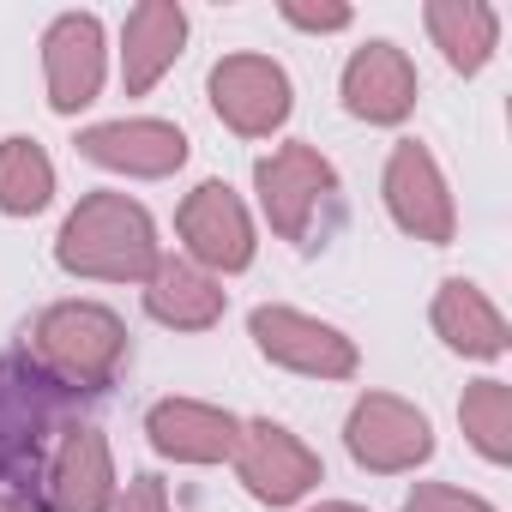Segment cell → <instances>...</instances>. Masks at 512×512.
Listing matches in <instances>:
<instances>
[{"mask_svg":"<svg viewBox=\"0 0 512 512\" xmlns=\"http://www.w3.org/2000/svg\"><path fill=\"white\" fill-rule=\"evenodd\" d=\"M157 260H163V247H157L151 211L109 187L85 193L55 235V266L67 278H91V284H145Z\"/></svg>","mask_w":512,"mask_h":512,"instance_id":"6da1fadb","label":"cell"},{"mask_svg":"<svg viewBox=\"0 0 512 512\" xmlns=\"http://www.w3.org/2000/svg\"><path fill=\"white\" fill-rule=\"evenodd\" d=\"M25 356L67 398H103L127 368V326L103 302H55L31 320Z\"/></svg>","mask_w":512,"mask_h":512,"instance_id":"7a4b0ae2","label":"cell"},{"mask_svg":"<svg viewBox=\"0 0 512 512\" xmlns=\"http://www.w3.org/2000/svg\"><path fill=\"white\" fill-rule=\"evenodd\" d=\"M67 392L37 374L25 350L0 356V488H25L43 476L55 440L67 434Z\"/></svg>","mask_w":512,"mask_h":512,"instance_id":"3957f363","label":"cell"},{"mask_svg":"<svg viewBox=\"0 0 512 512\" xmlns=\"http://www.w3.org/2000/svg\"><path fill=\"white\" fill-rule=\"evenodd\" d=\"M253 193H260V211H266L272 235L302 247L314 235L320 211L338 193V169H332V157L320 145L290 139V145H278V151H266L253 163Z\"/></svg>","mask_w":512,"mask_h":512,"instance_id":"277c9868","label":"cell"},{"mask_svg":"<svg viewBox=\"0 0 512 512\" xmlns=\"http://www.w3.org/2000/svg\"><path fill=\"white\" fill-rule=\"evenodd\" d=\"M247 338L272 368H290V374H308V380H350L362 368V350L350 332L302 314V308H284V302H260L247 314Z\"/></svg>","mask_w":512,"mask_h":512,"instance_id":"5b68a950","label":"cell"},{"mask_svg":"<svg viewBox=\"0 0 512 512\" xmlns=\"http://www.w3.org/2000/svg\"><path fill=\"white\" fill-rule=\"evenodd\" d=\"M229 464H235L241 488L260 500V506H296V500H308V494L320 488V476H326L320 452H314L302 434H290L284 422H272V416L241 422V440H235Z\"/></svg>","mask_w":512,"mask_h":512,"instance_id":"8992f818","label":"cell"},{"mask_svg":"<svg viewBox=\"0 0 512 512\" xmlns=\"http://www.w3.org/2000/svg\"><path fill=\"white\" fill-rule=\"evenodd\" d=\"M344 446L374 476H404L434 458V422L398 392H362L344 422Z\"/></svg>","mask_w":512,"mask_h":512,"instance_id":"52a82bcc","label":"cell"},{"mask_svg":"<svg viewBox=\"0 0 512 512\" xmlns=\"http://www.w3.org/2000/svg\"><path fill=\"white\" fill-rule=\"evenodd\" d=\"M175 229H181V247L187 260L211 278H229V272H247L253 266V217L241 205V193L229 181H199L181 211H175Z\"/></svg>","mask_w":512,"mask_h":512,"instance_id":"ba28073f","label":"cell"},{"mask_svg":"<svg viewBox=\"0 0 512 512\" xmlns=\"http://www.w3.org/2000/svg\"><path fill=\"white\" fill-rule=\"evenodd\" d=\"M380 193H386V211L404 235L428 241V247H446L458 235V205H452V187L434 163V151L422 139H398L392 157H386V175H380Z\"/></svg>","mask_w":512,"mask_h":512,"instance_id":"9c48e42d","label":"cell"},{"mask_svg":"<svg viewBox=\"0 0 512 512\" xmlns=\"http://www.w3.org/2000/svg\"><path fill=\"white\" fill-rule=\"evenodd\" d=\"M211 109L241 139H272L290 121L296 91H290V73L272 55H223L211 67Z\"/></svg>","mask_w":512,"mask_h":512,"instance_id":"30bf717a","label":"cell"},{"mask_svg":"<svg viewBox=\"0 0 512 512\" xmlns=\"http://www.w3.org/2000/svg\"><path fill=\"white\" fill-rule=\"evenodd\" d=\"M115 458L103 428H67L37 476V512H115Z\"/></svg>","mask_w":512,"mask_h":512,"instance_id":"8fae6325","label":"cell"},{"mask_svg":"<svg viewBox=\"0 0 512 512\" xmlns=\"http://www.w3.org/2000/svg\"><path fill=\"white\" fill-rule=\"evenodd\" d=\"M103 67H109V43H103L97 13H61L43 31V85H49L55 115L91 109L97 91H103Z\"/></svg>","mask_w":512,"mask_h":512,"instance_id":"7c38bea8","label":"cell"},{"mask_svg":"<svg viewBox=\"0 0 512 512\" xmlns=\"http://www.w3.org/2000/svg\"><path fill=\"white\" fill-rule=\"evenodd\" d=\"M79 157L97 163V169H115L127 181H163L187 163V133L175 121H151V115H133V121H97L85 127L79 139Z\"/></svg>","mask_w":512,"mask_h":512,"instance_id":"4fadbf2b","label":"cell"},{"mask_svg":"<svg viewBox=\"0 0 512 512\" xmlns=\"http://www.w3.org/2000/svg\"><path fill=\"white\" fill-rule=\"evenodd\" d=\"M338 91H344V109H350L356 121H368V127H398V121H410L422 79H416V61H410L398 43L374 37V43H362V49L344 61Z\"/></svg>","mask_w":512,"mask_h":512,"instance_id":"5bb4252c","label":"cell"},{"mask_svg":"<svg viewBox=\"0 0 512 512\" xmlns=\"http://www.w3.org/2000/svg\"><path fill=\"white\" fill-rule=\"evenodd\" d=\"M145 434L163 458L175 464H223L241 440V416L205 398H157L145 410Z\"/></svg>","mask_w":512,"mask_h":512,"instance_id":"9a60e30c","label":"cell"},{"mask_svg":"<svg viewBox=\"0 0 512 512\" xmlns=\"http://www.w3.org/2000/svg\"><path fill=\"white\" fill-rule=\"evenodd\" d=\"M428 320H434L440 344L458 350V356H470V362H500V356L512 350V326H506V314H500V308L488 302V290L470 284V278H446V284L434 290Z\"/></svg>","mask_w":512,"mask_h":512,"instance_id":"2e32d148","label":"cell"},{"mask_svg":"<svg viewBox=\"0 0 512 512\" xmlns=\"http://www.w3.org/2000/svg\"><path fill=\"white\" fill-rule=\"evenodd\" d=\"M181 43H187L181 0H139L121 25V85H127V97H145L181 61Z\"/></svg>","mask_w":512,"mask_h":512,"instance_id":"e0dca14e","label":"cell"},{"mask_svg":"<svg viewBox=\"0 0 512 512\" xmlns=\"http://www.w3.org/2000/svg\"><path fill=\"white\" fill-rule=\"evenodd\" d=\"M223 302H229L223 284L193 260H175V253H163L145 278V314L169 332H211L223 320Z\"/></svg>","mask_w":512,"mask_h":512,"instance_id":"ac0fdd59","label":"cell"},{"mask_svg":"<svg viewBox=\"0 0 512 512\" xmlns=\"http://www.w3.org/2000/svg\"><path fill=\"white\" fill-rule=\"evenodd\" d=\"M422 25L434 37V49L446 55L452 73H482L494 61V43H500V13L488 0H428L422 7Z\"/></svg>","mask_w":512,"mask_h":512,"instance_id":"d6986e66","label":"cell"},{"mask_svg":"<svg viewBox=\"0 0 512 512\" xmlns=\"http://www.w3.org/2000/svg\"><path fill=\"white\" fill-rule=\"evenodd\" d=\"M55 199V163L37 139L13 133L0 139V211L7 217H37Z\"/></svg>","mask_w":512,"mask_h":512,"instance_id":"ffe728a7","label":"cell"},{"mask_svg":"<svg viewBox=\"0 0 512 512\" xmlns=\"http://www.w3.org/2000/svg\"><path fill=\"white\" fill-rule=\"evenodd\" d=\"M458 428L488 464H512V386L506 380H476L458 398Z\"/></svg>","mask_w":512,"mask_h":512,"instance_id":"44dd1931","label":"cell"},{"mask_svg":"<svg viewBox=\"0 0 512 512\" xmlns=\"http://www.w3.org/2000/svg\"><path fill=\"white\" fill-rule=\"evenodd\" d=\"M278 19L284 25H296V31H314V37H332V31H350L356 25V13L344 7V0H278Z\"/></svg>","mask_w":512,"mask_h":512,"instance_id":"7402d4cb","label":"cell"},{"mask_svg":"<svg viewBox=\"0 0 512 512\" xmlns=\"http://www.w3.org/2000/svg\"><path fill=\"white\" fill-rule=\"evenodd\" d=\"M404 512H500V506H488L482 494H464L452 482H416L410 500H404Z\"/></svg>","mask_w":512,"mask_h":512,"instance_id":"603a6c76","label":"cell"},{"mask_svg":"<svg viewBox=\"0 0 512 512\" xmlns=\"http://www.w3.org/2000/svg\"><path fill=\"white\" fill-rule=\"evenodd\" d=\"M115 512H175L169 506V488H163V476H133L127 482V494H115Z\"/></svg>","mask_w":512,"mask_h":512,"instance_id":"cb8c5ba5","label":"cell"},{"mask_svg":"<svg viewBox=\"0 0 512 512\" xmlns=\"http://www.w3.org/2000/svg\"><path fill=\"white\" fill-rule=\"evenodd\" d=\"M0 512H37V500L25 488H0Z\"/></svg>","mask_w":512,"mask_h":512,"instance_id":"d4e9b609","label":"cell"},{"mask_svg":"<svg viewBox=\"0 0 512 512\" xmlns=\"http://www.w3.org/2000/svg\"><path fill=\"white\" fill-rule=\"evenodd\" d=\"M308 512H368V506H356V500H320V506H308Z\"/></svg>","mask_w":512,"mask_h":512,"instance_id":"484cf974","label":"cell"}]
</instances>
